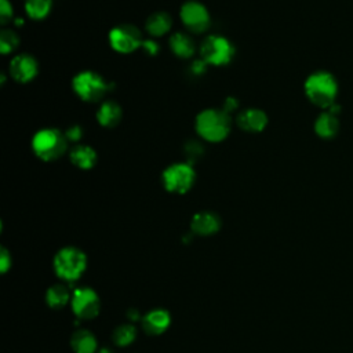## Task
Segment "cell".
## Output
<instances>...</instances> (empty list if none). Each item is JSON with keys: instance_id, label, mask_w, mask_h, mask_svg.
I'll use <instances>...</instances> for the list:
<instances>
[{"instance_id": "6da1fadb", "label": "cell", "mask_w": 353, "mask_h": 353, "mask_svg": "<svg viewBox=\"0 0 353 353\" xmlns=\"http://www.w3.org/2000/svg\"><path fill=\"white\" fill-rule=\"evenodd\" d=\"M194 128L200 138L218 143L230 132V117L222 109H204L196 116Z\"/></svg>"}, {"instance_id": "7a4b0ae2", "label": "cell", "mask_w": 353, "mask_h": 353, "mask_svg": "<svg viewBox=\"0 0 353 353\" xmlns=\"http://www.w3.org/2000/svg\"><path fill=\"white\" fill-rule=\"evenodd\" d=\"M305 94L307 99L323 109H328L335 103V98L338 94V83L335 77L325 70L313 72L306 80L303 85Z\"/></svg>"}, {"instance_id": "3957f363", "label": "cell", "mask_w": 353, "mask_h": 353, "mask_svg": "<svg viewBox=\"0 0 353 353\" xmlns=\"http://www.w3.org/2000/svg\"><path fill=\"white\" fill-rule=\"evenodd\" d=\"M32 150L43 161L59 159L68 148V139L57 128H41L32 137Z\"/></svg>"}, {"instance_id": "277c9868", "label": "cell", "mask_w": 353, "mask_h": 353, "mask_svg": "<svg viewBox=\"0 0 353 353\" xmlns=\"http://www.w3.org/2000/svg\"><path fill=\"white\" fill-rule=\"evenodd\" d=\"M85 268L87 256L77 247H63L54 256V270L62 280H77Z\"/></svg>"}, {"instance_id": "5b68a950", "label": "cell", "mask_w": 353, "mask_h": 353, "mask_svg": "<svg viewBox=\"0 0 353 353\" xmlns=\"http://www.w3.org/2000/svg\"><path fill=\"white\" fill-rule=\"evenodd\" d=\"M234 55V46L221 34H210L200 44L201 59L211 66H225Z\"/></svg>"}, {"instance_id": "8992f818", "label": "cell", "mask_w": 353, "mask_h": 353, "mask_svg": "<svg viewBox=\"0 0 353 353\" xmlns=\"http://www.w3.org/2000/svg\"><path fill=\"white\" fill-rule=\"evenodd\" d=\"M73 92L84 102H97L108 91L105 79L94 70H81L72 80Z\"/></svg>"}, {"instance_id": "52a82bcc", "label": "cell", "mask_w": 353, "mask_h": 353, "mask_svg": "<svg viewBox=\"0 0 353 353\" xmlns=\"http://www.w3.org/2000/svg\"><path fill=\"white\" fill-rule=\"evenodd\" d=\"M196 172L189 163L170 164L161 174V182L167 192L185 194L194 183Z\"/></svg>"}, {"instance_id": "ba28073f", "label": "cell", "mask_w": 353, "mask_h": 353, "mask_svg": "<svg viewBox=\"0 0 353 353\" xmlns=\"http://www.w3.org/2000/svg\"><path fill=\"white\" fill-rule=\"evenodd\" d=\"M143 43L139 29L130 23H121L110 29L109 44L119 54H131Z\"/></svg>"}, {"instance_id": "9c48e42d", "label": "cell", "mask_w": 353, "mask_h": 353, "mask_svg": "<svg viewBox=\"0 0 353 353\" xmlns=\"http://www.w3.org/2000/svg\"><path fill=\"white\" fill-rule=\"evenodd\" d=\"M179 18L183 26L192 33H203L210 28L211 18L207 7L196 0L185 1L179 10Z\"/></svg>"}, {"instance_id": "30bf717a", "label": "cell", "mask_w": 353, "mask_h": 353, "mask_svg": "<svg viewBox=\"0 0 353 353\" xmlns=\"http://www.w3.org/2000/svg\"><path fill=\"white\" fill-rule=\"evenodd\" d=\"M72 310L73 313L83 320H90L98 316L101 310V301L98 294L90 288L83 287L74 290L72 295Z\"/></svg>"}, {"instance_id": "8fae6325", "label": "cell", "mask_w": 353, "mask_h": 353, "mask_svg": "<svg viewBox=\"0 0 353 353\" xmlns=\"http://www.w3.org/2000/svg\"><path fill=\"white\" fill-rule=\"evenodd\" d=\"M8 72L17 83L26 84L37 76L39 65L34 57L29 54H18L11 59L8 65Z\"/></svg>"}, {"instance_id": "7c38bea8", "label": "cell", "mask_w": 353, "mask_h": 353, "mask_svg": "<svg viewBox=\"0 0 353 353\" xmlns=\"http://www.w3.org/2000/svg\"><path fill=\"white\" fill-rule=\"evenodd\" d=\"M236 121L247 132H261L268 125V116L262 109L247 108L237 116Z\"/></svg>"}, {"instance_id": "4fadbf2b", "label": "cell", "mask_w": 353, "mask_h": 353, "mask_svg": "<svg viewBox=\"0 0 353 353\" xmlns=\"http://www.w3.org/2000/svg\"><path fill=\"white\" fill-rule=\"evenodd\" d=\"M190 229L199 236L214 234L221 229V218L212 211H200L193 215Z\"/></svg>"}, {"instance_id": "5bb4252c", "label": "cell", "mask_w": 353, "mask_h": 353, "mask_svg": "<svg viewBox=\"0 0 353 353\" xmlns=\"http://www.w3.org/2000/svg\"><path fill=\"white\" fill-rule=\"evenodd\" d=\"M171 323V316L165 309H153L142 317V328L148 335L163 334Z\"/></svg>"}, {"instance_id": "9a60e30c", "label": "cell", "mask_w": 353, "mask_h": 353, "mask_svg": "<svg viewBox=\"0 0 353 353\" xmlns=\"http://www.w3.org/2000/svg\"><path fill=\"white\" fill-rule=\"evenodd\" d=\"M121 117L123 110L120 105L114 101H106L101 103V106L97 110V120L105 128L116 127L121 121Z\"/></svg>"}, {"instance_id": "2e32d148", "label": "cell", "mask_w": 353, "mask_h": 353, "mask_svg": "<svg viewBox=\"0 0 353 353\" xmlns=\"http://www.w3.org/2000/svg\"><path fill=\"white\" fill-rule=\"evenodd\" d=\"M339 120L338 114L331 113L330 110H324L314 121V131L323 139H331L338 134Z\"/></svg>"}, {"instance_id": "e0dca14e", "label": "cell", "mask_w": 353, "mask_h": 353, "mask_svg": "<svg viewBox=\"0 0 353 353\" xmlns=\"http://www.w3.org/2000/svg\"><path fill=\"white\" fill-rule=\"evenodd\" d=\"M69 159L77 168L90 170L97 163V152L88 145H76L70 149Z\"/></svg>"}, {"instance_id": "ac0fdd59", "label": "cell", "mask_w": 353, "mask_h": 353, "mask_svg": "<svg viewBox=\"0 0 353 353\" xmlns=\"http://www.w3.org/2000/svg\"><path fill=\"white\" fill-rule=\"evenodd\" d=\"M172 26V19L168 12L157 11L148 17L145 22V29L152 37L164 36Z\"/></svg>"}, {"instance_id": "d6986e66", "label": "cell", "mask_w": 353, "mask_h": 353, "mask_svg": "<svg viewBox=\"0 0 353 353\" xmlns=\"http://www.w3.org/2000/svg\"><path fill=\"white\" fill-rule=\"evenodd\" d=\"M70 346L74 353H97L98 345L92 332L88 330H77L70 338Z\"/></svg>"}, {"instance_id": "ffe728a7", "label": "cell", "mask_w": 353, "mask_h": 353, "mask_svg": "<svg viewBox=\"0 0 353 353\" xmlns=\"http://www.w3.org/2000/svg\"><path fill=\"white\" fill-rule=\"evenodd\" d=\"M170 48L179 58H190L196 51V44L189 34L176 32L170 37Z\"/></svg>"}, {"instance_id": "44dd1931", "label": "cell", "mask_w": 353, "mask_h": 353, "mask_svg": "<svg viewBox=\"0 0 353 353\" xmlns=\"http://www.w3.org/2000/svg\"><path fill=\"white\" fill-rule=\"evenodd\" d=\"M69 299H72V296L63 284H54L46 292V302L52 309L63 307Z\"/></svg>"}, {"instance_id": "7402d4cb", "label": "cell", "mask_w": 353, "mask_h": 353, "mask_svg": "<svg viewBox=\"0 0 353 353\" xmlns=\"http://www.w3.org/2000/svg\"><path fill=\"white\" fill-rule=\"evenodd\" d=\"M23 7L30 19L41 21L51 12L52 0H25Z\"/></svg>"}, {"instance_id": "603a6c76", "label": "cell", "mask_w": 353, "mask_h": 353, "mask_svg": "<svg viewBox=\"0 0 353 353\" xmlns=\"http://www.w3.org/2000/svg\"><path fill=\"white\" fill-rule=\"evenodd\" d=\"M137 338V328L132 324H121L119 325L112 335L113 342L117 346H128Z\"/></svg>"}, {"instance_id": "cb8c5ba5", "label": "cell", "mask_w": 353, "mask_h": 353, "mask_svg": "<svg viewBox=\"0 0 353 353\" xmlns=\"http://www.w3.org/2000/svg\"><path fill=\"white\" fill-rule=\"evenodd\" d=\"M19 46V37L18 34L11 29H4L0 33V52L7 55L17 50Z\"/></svg>"}, {"instance_id": "d4e9b609", "label": "cell", "mask_w": 353, "mask_h": 353, "mask_svg": "<svg viewBox=\"0 0 353 353\" xmlns=\"http://www.w3.org/2000/svg\"><path fill=\"white\" fill-rule=\"evenodd\" d=\"M12 19V7L8 0H0V22L6 25Z\"/></svg>"}, {"instance_id": "484cf974", "label": "cell", "mask_w": 353, "mask_h": 353, "mask_svg": "<svg viewBox=\"0 0 353 353\" xmlns=\"http://www.w3.org/2000/svg\"><path fill=\"white\" fill-rule=\"evenodd\" d=\"M11 262H12L11 254L7 251V248L1 247L0 248V270L6 273L11 268Z\"/></svg>"}, {"instance_id": "4316f807", "label": "cell", "mask_w": 353, "mask_h": 353, "mask_svg": "<svg viewBox=\"0 0 353 353\" xmlns=\"http://www.w3.org/2000/svg\"><path fill=\"white\" fill-rule=\"evenodd\" d=\"M141 48H142L143 52L148 54V55H156V54L159 52V44H157L154 40H152V39L143 40Z\"/></svg>"}, {"instance_id": "83f0119b", "label": "cell", "mask_w": 353, "mask_h": 353, "mask_svg": "<svg viewBox=\"0 0 353 353\" xmlns=\"http://www.w3.org/2000/svg\"><path fill=\"white\" fill-rule=\"evenodd\" d=\"M68 141H79L83 137V130L80 125H72L65 132Z\"/></svg>"}, {"instance_id": "f1b7e54d", "label": "cell", "mask_w": 353, "mask_h": 353, "mask_svg": "<svg viewBox=\"0 0 353 353\" xmlns=\"http://www.w3.org/2000/svg\"><path fill=\"white\" fill-rule=\"evenodd\" d=\"M237 105H239V102H237L234 98L229 97V98L225 101V105H223L222 110H223V112H226V113L229 114L230 112H233V110L237 108Z\"/></svg>"}, {"instance_id": "f546056e", "label": "cell", "mask_w": 353, "mask_h": 353, "mask_svg": "<svg viewBox=\"0 0 353 353\" xmlns=\"http://www.w3.org/2000/svg\"><path fill=\"white\" fill-rule=\"evenodd\" d=\"M127 317H128V320H131V321H137V320L141 319V313H139L138 309L131 307V309L127 310Z\"/></svg>"}, {"instance_id": "4dcf8cb0", "label": "cell", "mask_w": 353, "mask_h": 353, "mask_svg": "<svg viewBox=\"0 0 353 353\" xmlns=\"http://www.w3.org/2000/svg\"><path fill=\"white\" fill-rule=\"evenodd\" d=\"M97 353H112L109 349H106V347H101L99 350H97Z\"/></svg>"}]
</instances>
